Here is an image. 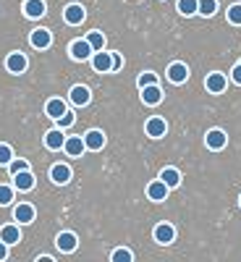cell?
<instances>
[{"label":"cell","instance_id":"obj_1","mask_svg":"<svg viewBox=\"0 0 241 262\" xmlns=\"http://www.w3.org/2000/svg\"><path fill=\"white\" fill-rule=\"evenodd\" d=\"M92 69L97 74H111V69H113V53H105V50L92 53Z\"/></svg>","mask_w":241,"mask_h":262},{"label":"cell","instance_id":"obj_2","mask_svg":"<svg viewBox=\"0 0 241 262\" xmlns=\"http://www.w3.org/2000/svg\"><path fill=\"white\" fill-rule=\"evenodd\" d=\"M144 131H147V137H152V139H160V137H165V131H168V123H165V118H158V116H152L147 123H144Z\"/></svg>","mask_w":241,"mask_h":262},{"label":"cell","instance_id":"obj_3","mask_svg":"<svg viewBox=\"0 0 241 262\" xmlns=\"http://www.w3.org/2000/svg\"><path fill=\"white\" fill-rule=\"evenodd\" d=\"M63 18H65V24H71V27H79L81 21L86 18V11L79 6V3H71V6H65L63 11Z\"/></svg>","mask_w":241,"mask_h":262},{"label":"cell","instance_id":"obj_4","mask_svg":"<svg viewBox=\"0 0 241 262\" xmlns=\"http://www.w3.org/2000/svg\"><path fill=\"white\" fill-rule=\"evenodd\" d=\"M81 139H84V147H86V149H92V152H100V149L105 147V134H102L100 128L86 131V134H84Z\"/></svg>","mask_w":241,"mask_h":262},{"label":"cell","instance_id":"obj_5","mask_svg":"<svg viewBox=\"0 0 241 262\" xmlns=\"http://www.w3.org/2000/svg\"><path fill=\"white\" fill-rule=\"evenodd\" d=\"M27 66H29V60H27L24 53H11V55L6 58V69H8L11 74H24Z\"/></svg>","mask_w":241,"mask_h":262},{"label":"cell","instance_id":"obj_6","mask_svg":"<svg viewBox=\"0 0 241 262\" xmlns=\"http://www.w3.org/2000/svg\"><path fill=\"white\" fill-rule=\"evenodd\" d=\"M205 144L210 147V149H223L226 144H228V137H226V131L223 128H212V131H207V137H205Z\"/></svg>","mask_w":241,"mask_h":262},{"label":"cell","instance_id":"obj_7","mask_svg":"<svg viewBox=\"0 0 241 262\" xmlns=\"http://www.w3.org/2000/svg\"><path fill=\"white\" fill-rule=\"evenodd\" d=\"M13 189H18V191H32L34 189V176H32L29 168L13 173Z\"/></svg>","mask_w":241,"mask_h":262},{"label":"cell","instance_id":"obj_8","mask_svg":"<svg viewBox=\"0 0 241 262\" xmlns=\"http://www.w3.org/2000/svg\"><path fill=\"white\" fill-rule=\"evenodd\" d=\"M63 149H65V155H69V158H81L86 147H84V139L81 137H65Z\"/></svg>","mask_w":241,"mask_h":262},{"label":"cell","instance_id":"obj_9","mask_svg":"<svg viewBox=\"0 0 241 262\" xmlns=\"http://www.w3.org/2000/svg\"><path fill=\"white\" fill-rule=\"evenodd\" d=\"M55 244H58V249L60 252H74L76 247H79V238H76V233H71V231H63V233H58V238H55Z\"/></svg>","mask_w":241,"mask_h":262},{"label":"cell","instance_id":"obj_10","mask_svg":"<svg viewBox=\"0 0 241 262\" xmlns=\"http://www.w3.org/2000/svg\"><path fill=\"white\" fill-rule=\"evenodd\" d=\"M13 221H16V223H21V226L32 223V221H34V207H32V205H27V202L16 205V207H13Z\"/></svg>","mask_w":241,"mask_h":262},{"label":"cell","instance_id":"obj_11","mask_svg":"<svg viewBox=\"0 0 241 262\" xmlns=\"http://www.w3.org/2000/svg\"><path fill=\"white\" fill-rule=\"evenodd\" d=\"M29 42H32V48L45 50V48H50V45H53V34H50L48 29H34V32H32V37H29Z\"/></svg>","mask_w":241,"mask_h":262},{"label":"cell","instance_id":"obj_12","mask_svg":"<svg viewBox=\"0 0 241 262\" xmlns=\"http://www.w3.org/2000/svg\"><path fill=\"white\" fill-rule=\"evenodd\" d=\"M50 179L55 181V184H69L71 181V168L69 165H65V163H55L53 168H50Z\"/></svg>","mask_w":241,"mask_h":262},{"label":"cell","instance_id":"obj_13","mask_svg":"<svg viewBox=\"0 0 241 262\" xmlns=\"http://www.w3.org/2000/svg\"><path fill=\"white\" fill-rule=\"evenodd\" d=\"M71 58H74V60H86V58H92L90 42H86V39H76V42H71Z\"/></svg>","mask_w":241,"mask_h":262},{"label":"cell","instance_id":"obj_14","mask_svg":"<svg viewBox=\"0 0 241 262\" xmlns=\"http://www.w3.org/2000/svg\"><path fill=\"white\" fill-rule=\"evenodd\" d=\"M205 86H207V92H212V95H221L226 86H228V81H226V76L223 74H210L207 79H205Z\"/></svg>","mask_w":241,"mask_h":262},{"label":"cell","instance_id":"obj_15","mask_svg":"<svg viewBox=\"0 0 241 262\" xmlns=\"http://www.w3.org/2000/svg\"><path fill=\"white\" fill-rule=\"evenodd\" d=\"M163 100V92H160V86L158 84H147L142 86V102L144 105H158Z\"/></svg>","mask_w":241,"mask_h":262},{"label":"cell","instance_id":"obj_16","mask_svg":"<svg viewBox=\"0 0 241 262\" xmlns=\"http://www.w3.org/2000/svg\"><path fill=\"white\" fill-rule=\"evenodd\" d=\"M168 186L163 184V181H152L149 186H147V196H149V200L152 202H163V200H168Z\"/></svg>","mask_w":241,"mask_h":262},{"label":"cell","instance_id":"obj_17","mask_svg":"<svg viewBox=\"0 0 241 262\" xmlns=\"http://www.w3.org/2000/svg\"><path fill=\"white\" fill-rule=\"evenodd\" d=\"M168 79L173 84H184L189 79V69H186V63H170V69H168Z\"/></svg>","mask_w":241,"mask_h":262},{"label":"cell","instance_id":"obj_18","mask_svg":"<svg viewBox=\"0 0 241 262\" xmlns=\"http://www.w3.org/2000/svg\"><path fill=\"white\" fill-rule=\"evenodd\" d=\"M0 242L3 244H18L21 242V231H18V226H13V223H8V226H3L0 228Z\"/></svg>","mask_w":241,"mask_h":262},{"label":"cell","instance_id":"obj_19","mask_svg":"<svg viewBox=\"0 0 241 262\" xmlns=\"http://www.w3.org/2000/svg\"><path fill=\"white\" fill-rule=\"evenodd\" d=\"M173 238H176V228H173V226H168V223L155 226V242L158 244H170Z\"/></svg>","mask_w":241,"mask_h":262},{"label":"cell","instance_id":"obj_20","mask_svg":"<svg viewBox=\"0 0 241 262\" xmlns=\"http://www.w3.org/2000/svg\"><path fill=\"white\" fill-rule=\"evenodd\" d=\"M92 100V92H90V86H84V84H76L74 90H71V102L74 105H90Z\"/></svg>","mask_w":241,"mask_h":262},{"label":"cell","instance_id":"obj_21","mask_svg":"<svg viewBox=\"0 0 241 262\" xmlns=\"http://www.w3.org/2000/svg\"><path fill=\"white\" fill-rule=\"evenodd\" d=\"M63 142H65L63 128H50L48 134H45V147L48 149H63Z\"/></svg>","mask_w":241,"mask_h":262},{"label":"cell","instance_id":"obj_22","mask_svg":"<svg viewBox=\"0 0 241 262\" xmlns=\"http://www.w3.org/2000/svg\"><path fill=\"white\" fill-rule=\"evenodd\" d=\"M160 181H163L168 189H176V186L181 184V173H179L176 168H163V170H160Z\"/></svg>","mask_w":241,"mask_h":262},{"label":"cell","instance_id":"obj_23","mask_svg":"<svg viewBox=\"0 0 241 262\" xmlns=\"http://www.w3.org/2000/svg\"><path fill=\"white\" fill-rule=\"evenodd\" d=\"M24 16H29V18L45 16V0H27L24 3Z\"/></svg>","mask_w":241,"mask_h":262},{"label":"cell","instance_id":"obj_24","mask_svg":"<svg viewBox=\"0 0 241 262\" xmlns=\"http://www.w3.org/2000/svg\"><path fill=\"white\" fill-rule=\"evenodd\" d=\"M45 113H48L50 118H60V116L65 113V102H63L60 97H53V100H48V105H45Z\"/></svg>","mask_w":241,"mask_h":262},{"label":"cell","instance_id":"obj_25","mask_svg":"<svg viewBox=\"0 0 241 262\" xmlns=\"http://www.w3.org/2000/svg\"><path fill=\"white\" fill-rule=\"evenodd\" d=\"M86 42H90L92 53L105 50V37H102V32H90V34H86Z\"/></svg>","mask_w":241,"mask_h":262},{"label":"cell","instance_id":"obj_26","mask_svg":"<svg viewBox=\"0 0 241 262\" xmlns=\"http://www.w3.org/2000/svg\"><path fill=\"white\" fill-rule=\"evenodd\" d=\"M215 11H217V0H196V13L212 16Z\"/></svg>","mask_w":241,"mask_h":262},{"label":"cell","instance_id":"obj_27","mask_svg":"<svg viewBox=\"0 0 241 262\" xmlns=\"http://www.w3.org/2000/svg\"><path fill=\"white\" fill-rule=\"evenodd\" d=\"M179 13L194 16L196 13V0H179Z\"/></svg>","mask_w":241,"mask_h":262},{"label":"cell","instance_id":"obj_28","mask_svg":"<svg viewBox=\"0 0 241 262\" xmlns=\"http://www.w3.org/2000/svg\"><path fill=\"white\" fill-rule=\"evenodd\" d=\"M13 202V186H3L0 184V207H6Z\"/></svg>","mask_w":241,"mask_h":262},{"label":"cell","instance_id":"obj_29","mask_svg":"<svg viewBox=\"0 0 241 262\" xmlns=\"http://www.w3.org/2000/svg\"><path fill=\"white\" fill-rule=\"evenodd\" d=\"M228 21H231L233 27H241V3H236V6L228 8Z\"/></svg>","mask_w":241,"mask_h":262},{"label":"cell","instance_id":"obj_30","mask_svg":"<svg viewBox=\"0 0 241 262\" xmlns=\"http://www.w3.org/2000/svg\"><path fill=\"white\" fill-rule=\"evenodd\" d=\"M13 160V149L8 144H0V165H8Z\"/></svg>","mask_w":241,"mask_h":262},{"label":"cell","instance_id":"obj_31","mask_svg":"<svg viewBox=\"0 0 241 262\" xmlns=\"http://www.w3.org/2000/svg\"><path fill=\"white\" fill-rule=\"evenodd\" d=\"M111 257H113V262H131L134 259V254H131L128 249H116Z\"/></svg>","mask_w":241,"mask_h":262},{"label":"cell","instance_id":"obj_32","mask_svg":"<svg viewBox=\"0 0 241 262\" xmlns=\"http://www.w3.org/2000/svg\"><path fill=\"white\" fill-rule=\"evenodd\" d=\"M137 84H139V90H142V86H147V84H158V76L152 74V71H144V74L137 79Z\"/></svg>","mask_w":241,"mask_h":262},{"label":"cell","instance_id":"obj_33","mask_svg":"<svg viewBox=\"0 0 241 262\" xmlns=\"http://www.w3.org/2000/svg\"><path fill=\"white\" fill-rule=\"evenodd\" d=\"M55 121H58V128H69V126H74V121H76V118H74V113L65 111V113H63L60 118H55Z\"/></svg>","mask_w":241,"mask_h":262},{"label":"cell","instance_id":"obj_34","mask_svg":"<svg viewBox=\"0 0 241 262\" xmlns=\"http://www.w3.org/2000/svg\"><path fill=\"white\" fill-rule=\"evenodd\" d=\"M27 168H29V163H27V160H11V163H8L11 176H13V173H18V170H27Z\"/></svg>","mask_w":241,"mask_h":262},{"label":"cell","instance_id":"obj_35","mask_svg":"<svg viewBox=\"0 0 241 262\" xmlns=\"http://www.w3.org/2000/svg\"><path fill=\"white\" fill-rule=\"evenodd\" d=\"M121 66H123V58H121L118 53H113V69H111V71H118Z\"/></svg>","mask_w":241,"mask_h":262},{"label":"cell","instance_id":"obj_36","mask_svg":"<svg viewBox=\"0 0 241 262\" xmlns=\"http://www.w3.org/2000/svg\"><path fill=\"white\" fill-rule=\"evenodd\" d=\"M231 76H233V81H236V84H241V63H238V66H233Z\"/></svg>","mask_w":241,"mask_h":262},{"label":"cell","instance_id":"obj_37","mask_svg":"<svg viewBox=\"0 0 241 262\" xmlns=\"http://www.w3.org/2000/svg\"><path fill=\"white\" fill-rule=\"evenodd\" d=\"M8 257V244H3V242H0V262H3Z\"/></svg>","mask_w":241,"mask_h":262},{"label":"cell","instance_id":"obj_38","mask_svg":"<svg viewBox=\"0 0 241 262\" xmlns=\"http://www.w3.org/2000/svg\"><path fill=\"white\" fill-rule=\"evenodd\" d=\"M238 205H241V196H238Z\"/></svg>","mask_w":241,"mask_h":262}]
</instances>
